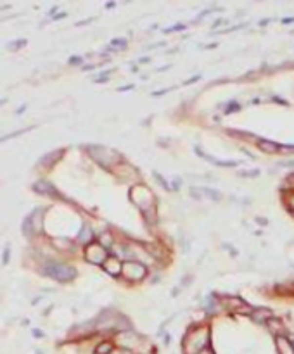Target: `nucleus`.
I'll return each mask as SVG.
<instances>
[{
	"instance_id": "obj_8",
	"label": "nucleus",
	"mask_w": 294,
	"mask_h": 354,
	"mask_svg": "<svg viewBox=\"0 0 294 354\" xmlns=\"http://www.w3.org/2000/svg\"><path fill=\"white\" fill-rule=\"evenodd\" d=\"M268 325H270L272 330H277V332L282 330V323H280L277 318H270V320H268Z\"/></svg>"
},
{
	"instance_id": "obj_10",
	"label": "nucleus",
	"mask_w": 294,
	"mask_h": 354,
	"mask_svg": "<svg viewBox=\"0 0 294 354\" xmlns=\"http://www.w3.org/2000/svg\"><path fill=\"white\" fill-rule=\"evenodd\" d=\"M111 353V344H100V347L97 349V354H107Z\"/></svg>"
},
{
	"instance_id": "obj_9",
	"label": "nucleus",
	"mask_w": 294,
	"mask_h": 354,
	"mask_svg": "<svg viewBox=\"0 0 294 354\" xmlns=\"http://www.w3.org/2000/svg\"><path fill=\"white\" fill-rule=\"evenodd\" d=\"M255 316H256V320H265V318H272V313L268 311V309H260Z\"/></svg>"
},
{
	"instance_id": "obj_2",
	"label": "nucleus",
	"mask_w": 294,
	"mask_h": 354,
	"mask_svg": "<svg viewBox=\"0 0 294 354\" xmlns=\"http://www.w3.org/2000/svg\"><path fill=\"white\" fill-rule=\"evenodd\" d=\"M123 275L128 278L138 280V278H142L145 275V268L138 263H125L123 264Z\"/></svg>"
},
{
	"instance_id": "obj_11",
	"label": "nucleus",
	"mask_w": 294,
	"mask_h": 354,
	"mask_svg": "<svg viewBox=\"0 0 294 354\" xmlns=\"http://www.w3.org/2000/svg\"><path fill=\"white\" fill-rule=\"evenodd\" d=\"M59 156H61V154H59V152H56V154H54V156L52 157H50V156H47V157H43V159H42V164H43V166H45V164H52L54 163V161H56V159H58V157Z\"/></svg>"
},
{
	"instance_id": "obj_12",
	"label": "nucleus",
	"mask_w": 294,
	"mask_h": 354,
	"mask_svg": "<svg viewBox=\"0 0 294 354\" xmlns=\"http://www.w3.org/2000/svg\"><path fill=\"white\" fill-rule=\"evenodd\" d=\"M291 206H293V209H294V197L291 199Z\"/></svg>"
},
{
	"instance_id": "obj_1",
	"label": "nucleus",
	"mask_w": 294,
	"mask_h": 354,
	"mask_svg": "<svg viewBox=\"0 0 294 354\" xmlns=\"http://www.w3.org/2000/svg\"><path fill=\"white\" fill-rule=\"evenodd\" d=\"M43 271H45V275L56 278V280H61V282H64V280H71V278H75V275H77L75 268L66 266V264H59V263L47 264Z\"/></svg>"
},
{
	"instance_id": "obj_3",
	"label": "nucleus",
	"mask_w": 294,
	"mask_h": 354,
	"mask_svg": "<svg viewBox=\"0 0 294 354\" xmlns=\"http://www.w3.org/2000/svg\"><path fill=\"white\" fill-rule=\"evenodd\" d=\"M106 256H107L106 249H102L100 245H97V244L90 245L88 251H87V259L88 261H92V263H97V264L104 263V261H106Z\"/></svg>"
},
{
	"instance_id": "obj_7",
	"label": "nucleus",
	"mask_w": 294,
	"mask_h": 354,
	"mask_svg": "<svg viewBox=\"0 0 294 354\" xmlns=\"http://www.w3.org/2000/svg\"><path fill=\"white\" fill-rule=\"evenodd\" d=\"M35 190H39V192H42V194H50V192H54V188H52V185L50 183H47V182H39L37 185H35Z\"/></svg>"
},
{
	"instance_id": "obj_4",
	"label": "nucleus",
	"mask_w": 294,
	"mask_h": 354,
	"mask_svg": "<svg viewBox=\"0 0 294 354\" xmlns=\"http://www.w3.org/2000/svg\"><path fill=\"white\" fill-rule=\"evenodd\" d=\"M104 268H106V271L109 275H118L119 271H123V266L118 263V259H115V258L107 259L106 264H104Z\"/></svg>"
},
{
	"instance_id": "obj_6",
	"label": "nucleus",
	"mask_w": 294,
	"mask_h": 354,
	"mask_svg": "<svg viewBox=\"0 0 294 354\" xmlns=\"http://www.w3.org/2000/svg\"><path fill=\"white\" fill-rule=\"evenodd\" d=\"M258 147H260L261 150H263V152H267V154H274V152H277V150H279V145L272 144V142H267V140L258 142Z\"/></svg>"
},
{
	"instance_id": "obj_5",
	"label": "nucleus",
	"mask_w": 294,
	"mask_h": 354,
	"mask_svg": "<svg viewBox=\"0 0 294 354\" xmlns=\"http://www.w3.org/2000/svg\"><path fill=\"white\" fill-rule=\"evenodd\" d=\"M277 347H279L280 354H294V346H291V342L286 337H279L277 339Z\"/></svg>"
}]
</instances>
